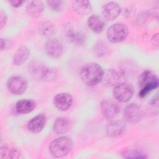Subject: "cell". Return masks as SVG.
<instances>
[{
    "mask_svg": "<svg viewBox=\"0 0 159 159\" xmlns=\"http://www.w3.org/2000/svg\"><path fill=\"white\" fill-rule=\"evenodd\" d=\"M104 71L101 66L96 63H89L81 68L80 77L83 82L89 86L99 83L102 78Z\"/></svg>",
    "mask_w": 159,
    "mask_h": 159,
    "instance_id": "6da1fadb",
    "label": "cell"
},
{
    "mask_svg": "<svg viewBox=\"0 0 159 159\" xmlns=\"http://www.w3.org/2000/svg\"><path fill=\"white\" fill-rule=\"evenodd\" d=\"M138 84L140 89L139 95L140 98H143L152 90L158 88L159 84L158 76L153 71L146 70L140 75Z\"/></svg>",
    "mask_w": 159,
    "mask_h": 159,
    "instance_id": "7a4b0ae2",
    "label": "cell"
},
{
    "mask_svg": "<svg viewBox=\"0 0 159 159\" xmlns=\"http://www.w3.org/2000/svg\"><path fill=\"white\" fill-rule=\"evenodd\" d=\"M73 142L68 137H60L53 140L49 145V152L56 158L62 157L67 155L71 150Z\"/></svg>",
    "mask_w": 159,
    "mask_h": 159,
    "instance_id": "3957f363",
    "label": "cell"
},
{
    "mask_svg": "<svg viewBox=\"0 0 159 159\" xmlns=\"http://www.w3.org/2000/svg\"><path fill=\"white\" fill-rule=\"evenodd\" d=\"M128 35V29L123 24H115L111 25L107 31V38L112 43L124 40Z\"/></svg>",
    "mask_w": 159,
    "mask_h": 159,
    "instance_id": "277c9868",
    "label": "cell"
},
{
    "mask_svg": "<svg viewBox=\"0 0 159 159\" xmlns=\"http://www.w3.org/2000/svg\"><path fill=\"white\" fill-rule=\"evenodd\" d=\"M134 89L132 85L128 83H122L115 86L113 90L114 98L119 102H128L132 97Z\"/></svg>",
    "mask_w": 159,
    "mask_h": 159,
    "instance_id": "5b68a950",
    "label": "cell"
},
{
    "mask_svg": "<svg viewBox=\"0 0 159 159\" xmlns=\"http://www.w3.org/2000/svg\"><path fill=\"white\" fill-rule=\"evenodd\" d=\"M6 86L9 91L12 94L20 95L26 91L27 83L22 76H13L8 79Z\"/></svg>",
    "mask_w": 159,
    "mask_h": 159,
    "instance_id": "8992f818",
    "label": "cell"
},
{
    "mask_svg": "<svg viewBox=\"0 0 159 159\" xmlns=\"http://www.w3.org/2000/svg\"><path fill=\"white\" fill-rule=\"evenodd\" d=\"M100 108L102 115L107 119L114 118L120 112L119 104L111 99L102 101L101 103Z\"/></svg>",
    "mask_w": 159,
    "mask_h": 159,
    "instance_id": "52a82bcc",
    "label": "cell"
},
{
    "mask_svg": "<svg viewBox=\"0 0 159 159\" xmlns=\"http://www.w3.org/2000/svg\"><path fill=\"white\" fill-rule=\"evenodd\" d=\"M142 113L140 108L136 104H130L125 106L124 110L125 119L132 124H136L142 118Z\"/></svg>",
    "mask_w": 159,
    "mask_h": 159,
    "instance_id": "ba28073f",
    "label": "cell"
},
{
    "mask_svg": "<svg viewBox=\"0 0 159 159\" xmlns=\"http://www.w3.org/2000/svg\"><path fill=\"white\" fill-rule=\"evenodd\" d=\"M45 51L49 57L53 58H58L63 53V47L60 41L52 39L46 42Z\"/></svg>",
    "mask_w": 159,
    "mask_h": 159,
    "instance_id": "9c48e42d",
    "label": "cell"
},
{
    "mask_svg": "<svg viewBox=\"0 0 159 159\" xmlns=\"http://www.w3.org/2000/svg\"><path fill=\"white\" fill-rule=\"evenodd\" d=\"M73 98L71 94L61 93L57 94L53 98V103L55 107L61 111H67L71 106Z\"/></svg>",
    "mask_w": 159,
    "mask_h": 159,
    "instance_id": "30bf717a",
    "label": "cell"
},
{
    "mask_svg": "<svg viewBox=\"0 0 159 159\" xmlns=\"http://www.w3.org/2000/svg\"><path fill=\"white\" fill-rule=\"evenodd\" d=\"M121 9L115 2H109L104 5L102 7L103 17L108 20H113L120 14Z\"/></svg>",
    "mask_w": 159,
    "mask_h": 159,
    "instance_id": "8fae6325",
    "label": "cell"
},
{
    "mask_svg": "<svg viewBox=\"0 0 159 159\" xmlns=\"http://www.w3.org/2000/svg\"><path fill=\"white\" fill-rule=\"evenodd\" d=\"M125 129V124L121 120H112L106 126V133L111 137H117L120 135Z\"/></svg>",
    "mask_w": 159,
    "mask_h": 159,
    "instance_id": "7c38bea8",
    "label": "cell"
},
{
    "mask_svg": "<svg viewBox=\"0 0 159 159\" xmlns=\"http://www.w3.org/2000/svg\"><path fill=\"white\" fill-rule=\"evenodd\" d=\"M45 124V116L43 114H39L29 121L27 124V129L32 133H39L43 129Z\"/></svg>",
    "mask_w": 159,
    "mask_h": 159,
    "instance_id": "4fadbf2b",
    "label": "cell"
},
{
    "mask_svg": "<svg viewBox=\"0 0 159 159\" xmlns=\"http://www.w3.org/2000/svg\"><path fill=\"white\" fill-rule=\"evenodd\" d=\"M120 81L119 74L113 69H109L104 71L102 83L106 86H116Z\"/></svg>",
    "mask_w": 159,
    "mask_h": 159,
    "instance_id": "5bb4252c",
    "label": "cell"
},
{
    "mask_svg": "<svg viewBox=\"0 0 159 159\" xmlns=\"http://www.w3.org/2000/svg\"><path fill=\"white\" fill-rule=\"evenodd\" d=\"M44 11V6L41 1H30L26 6L27 13L34 18L40 17Z\"/></svg>",
    "mask_w": 159,
    "mask_h": 159,
    "instance_id": "9a60e30c",
    "label": "cell"
},
{
    "mask_svg": "<svg viewBox=\"0 0 159 159\" xmlns=\"http://www.w3.org/2000/svg\"><path fill=\"white\" fill-rule=\"evenodd\" d=\"M47 70V67L38 61H32L29 65V70L31 75L35 78L42 80H43Z\"/></svg>",
    "mask_w": 159,
    "mask_h": 159,
    "instance_id": "2e32d148",
    "label": "cell"
},
{
    "mask_svg": "<svg viewBox=\"0 0 159 159\" xmlns=\"http://www.w3.org/2000/svg\"><path fill=\"white\" fill-rule=\"evenodd\" d=\"M88 25L93 32L99 34L104 30L105 27V22L103 18L101 16L92 15L88 18Z\"/></svg>",
    "mask_w": 159,
    "mask_h": 159,
    "instance_id": "e0dca14e",
    "label": "cell"
},
{
    "mask_svg": "<svg viewBox=\"0 0 159 159\" xmlns=\"http://www.w3.org/2000/svg\"><path fill=\"white\" fill-rule=\"evenodd\" d=\"M36 106V103L32 99H24L19 100L16 104V111L19 114H27L32 111Z\"/></svg>",
    "mask_w": 159,
    "mask_h": 159,
    "instance_id": "ac0fdd59",
    "label": "cell"
},
{
    "mask_svg": "<svg viewBox=\"0 0 159 159\" xmlns=\"http://www.w3.org/2000/svg\"><path fill=\"white\" fill-rule=\"evenodd\" d=\"M30 53V50L26 46H20L17 49L13 57L12 62L14 65L16 66H20L22 65L28 59Z\"/></svg>",
    "mask_w": 159,
    "mask_h": 159,
    "instance_id": "d6986e66",
    "label": "cell"
},
{
    "mask_svg": "<svg viewBox=\"0 0 159 159\" xmlns=\"http://www.w3.org/2000/svg\"><path fill=\"white\" fill-rule=\"evenodd\" d=\"M70 122L68 119L60 117L55 119L53 125V130L57 134H63L70 129Z\"/></svg>",
    "mask_w": 159,
    "mask_h": 159,
    "instance_id": "ffe728a7",
    "label": "cell"
},
{
    "mask_svg": "<svg viewBox=\"0 0 159 159\" xmlns=\"http://www.w3.org/2000/svg\"><path fill=\"white\" fill-rule=\"evenodd\" d=\"M72 8L76 13L86 15L91 11V6L88 1H75L72 2Z\"/></svg>",
    "mask_w": 159,
    "mask_h": 159,
    "instance_id": "44dd1931",
    "label": "cell"
},
{
    "mask_svg": "<svg viewBox=\"0 0 159 159\" xmlns=\"http://www.w3.org/2000/svg\"><path fill=\"white\" fill-rule=\"evenodd\" d=\"M66 32V36L68 39L76 45H82L85 41V35L80 31L74 30L72 29H68Z\"/></svg>",
    "mask_w": 159,
    "mask_h": 159,
    "instance_id": "7402d4cb",
    "label": "cell"
},
{
    "mask_svg": "<svg viewBox=\"0 0 159 159\" xmlns=\"http://www.w3.org/2000/svg\"><path fill=\"white\" fill-rule=\"evenodd\" d=\"M20 157V152L15 147H9L7 145H4L1 148V158H19Z\"/></svg>",
    "mask_w": 159,
    "mask_h": 159,
    "instance_id": "603a6c76",
    "label": "cell"
},
{
    "mask_svg": "<svg viewBox=\"0 0 159 159\" xmlns=\"http://www.w3.org/2000/svg\"><path fill=\"white\" fill-rule=\"evenodd\" d=\"M55 30V27L53 24L48 21H45L40 23L39 25V33L44 37L52 36Z\"/></svg>",
    "mask_w": 159,
    "mask_h": 159,
    "instance_id": "cb8c5ba5",
    "label": "cell"
},
{
    "mask_svg": "<svg viewBox=\"0 0 159 159\" xmlns=\"http://www.w3.org/2000/svg\"><path fill=\"white\" fill-rule=\"evenodd\" d=\"M122 157L127 159H142L147 158V156L143 153L135 150H127L124 151L122 153Z\"/></svg>",
    "mask_w": 159,
    "mask_h": 159,
    "instance_id": "d4e9b609",
    "label": "cell"
},
{
    "mask_svg": "<svg viewBox=\"0 0 159 159\" xmlns=\"http://www.w3.org/2000/svg\"><path fill=\"white\" fill-rule=\"evenodd\" d=\"M47 4L52 11L55 12L60 11L64 6V2L63 1H48Z\"/></svg>",
    "mask_w": 159,
    "mask_h": 159,
    "instance_id": "484cf974",
    "label": "cell"
},
{
    "mask_svg": "<svg viewBox=\"0 0 159 159\" xmlns=\"http://www.w3.org/2000/svg\"><path fill=\"white\" fill-rule=\"evenodd\" d=\"M57 76V70L53 68H48L43 78V81H52L56 79Z\"/></svg>",
    "mask_w": 159,
    "mask_h": 159,
    "instance_id": "4316f807",
    "label": "cell"
},
{
    "mask_svg": "<svg viewBox=\"0 0 159 159\" xmlns=\"http://www.w3.org/2000/svg\"><path fill=\"white\" fill-rule=\"evenodd\" d=\"M106 50H107V47L104 43L99 42L96 44L94 47V51L96 55H98L99 57L101 55H104Z\"/></svg>",
    "mask_w": 159,
    "mask_h": 159,
    "instance_id": "83f0119b",
    "label": "cell"
},
{
    "mask_svg": "<svg viewBox=\"0 0 159 159\" xmlns=\"http://www.w3.org/2000/svg\"><path fill=\"white\" fill-rule=\"evenodd\" d=\"M7 20V17L6 14L2 10H1L0 12V28L1 29L3 28L5 26Z\"/></svg>",
    "mask_w": 159,
    "mask_h": 159,
    "instance_id": "f1b7e54d",
    "label": "cell"
},
{
    "mask_svg": "<svg viewBox=\"0 0 159 159\" xmlns=\"http://www.w3.org/2000/svg\"><path fill=\"white\" fill-rule=\"evenodd\" d=\"M148 17V12L145 11V12H143L142 13H140L139 16L137 18V21L139 22V24H142L145 22V20H146V19Z\"/></svg>",
    "mask_w": 159,
    "mask_h": 159,
    "instance_id": "f546056e",
    "label": "cell"
},
{
    "mask_svg": "<svg viewBox=\"0 0 159 159\" xmlns=\"http://www.w3.org/2000/svg\"><path fill=\"white\" fill-rule=\"evenodd\" d=\"M150 105H151L152 109L153 111H154V113H155V111H156L157 114H158V96L155 98L151 101Z\"/></svg>",
    "mask_w": 159,
    "mask_h": 159,
    "instance_id": "4dcf8cb0",
    "label": "cell"
},
{
    "mask_svg": "<svg viewBox=\"0 0 159 159\" xmlns=\"http://www.w3.org/2000/svg\"><path fill=\"white\" fill-rule=\"evenodd\" d=\"M25 2V1L22 0H11L9 1V3L11 5L14 7H18L21 6Z\"/></svg>",
    "mask_w": 159,
    "mask_h": 159,
    "instance_id": "1f68e13d",
    "label": "cell"
},
{
    "mask_svg": "<svg viewBox=\"0 0 159 159\" xmlns=\"http://www.w3.org/2000/svg\"><path fill=\"white\" fill-rule=\"evenodd\" d=\"M11 42L6 39H1V50H3L10 46Z\"/></svg>",
    "mask_w": 159,
    "mask_h": 159,
    "instance_id": "d6a6232c",
    "label": "cell"
},
{
    "mask_svg": "<svg viewBox=\"0 0 159 159\" xmlns=\"http://www.w3.org/2000/svg\"><path fill=\"white\" fill-rule=\"evenodd\" d=\"M151 42L152 43V44L154 46L156 47H158V44H159V36H158V33L155 34L152 39H151Z\"/></svg>",
    "mask_w": 159,
    "mask_h": 159,
    "instance_id": "836d02e7",
    "label": "cell"
}]
</instances>
